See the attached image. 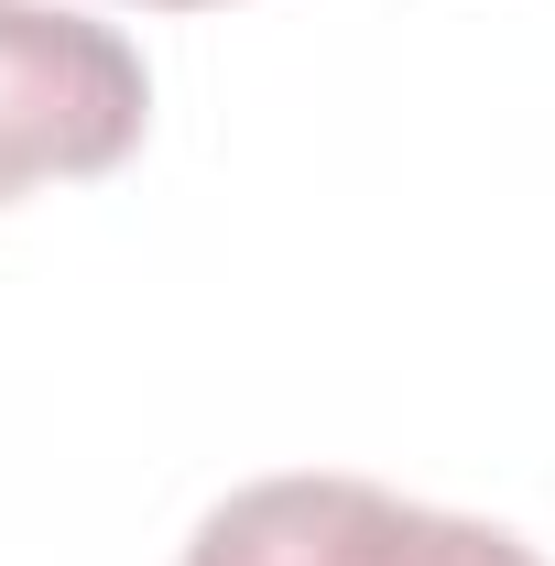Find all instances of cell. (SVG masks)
<instances>
[{"label":"cell","instance_id":"6da1fadb","mask_svg":"<svg viewBox=\"0 0 555 566\" xmlns=\"http://www.w3.org/2000/svg\"><path fill=\"white\" fill-rule=\"evenodd\" d=\"M142 55L109 22L44 0H0V208L66 175H109L142 142Z\"/></svg>","mask_w":555,"mask_h":566},{"label":"cell","instance_id":"7a4b0ae2","mask_svg":"<svg viewBox=\"0 0 555 566\" xmlns=\"http://www.w3.org/2000/svg\"><path fill=\"white\" fill-rule=\"evenodd\" d=\"M186 566H545L534 545H512L501 523L469 512H425L404 491L370 480H251L197 523Z\"/></svg>","mask_w":555,"mask_h":566},{"label":"cell","instance_id":"3957f363","mask_svg":"<svg viewBox=\"0 0 555 566\" xmlns=\"http://www.w3.org/2000/svg\"><path fill=\"white\" fill-rule=\"evenodd\" d=\"M153 11H208V0H153Z\"/></svg>","mask_w":555,"mask_h":566}]
</instances>
